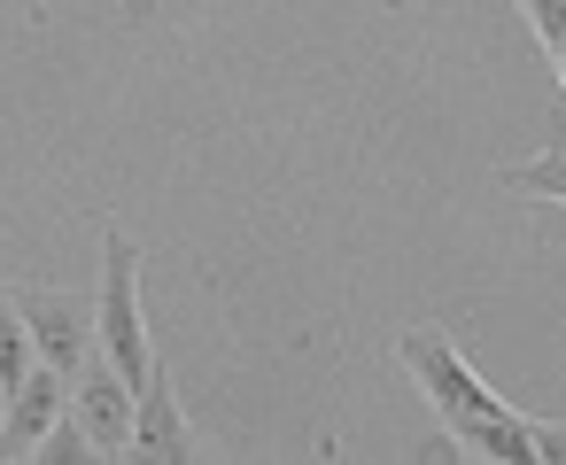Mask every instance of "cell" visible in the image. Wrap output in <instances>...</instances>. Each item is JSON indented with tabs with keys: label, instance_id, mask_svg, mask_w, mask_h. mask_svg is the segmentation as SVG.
Masks as SVG:
<instances>
[{
	"label": "cell",
	"instance_id": "6da1fadb",
	"mask_svg": "<svg viewBox=\"0 0 566 465\" xmlns=\"http://www.w3.org/2000/svg\"><path fill=\"white\" fill-rule=\"evenodd\" d=\"M396 357H403V372L419 380V395H427V411H434V426L450 434V457H481V465H535V419H520L458 349H450V334H434V326H411L403 341H396Z\"/></svg>",
	"mask_w": 566,
	"mask_h": 465
},
{
	"label": "cell",
	"instance_id": "7a4b0ae2",
	"mask_svg": "<svg viewBox=\"0 0 566 465\" xmlns=\"http://www.w3.org/2000/svg\"><path fill=\"white\" fill-rule=\"evenodd\" d=\"M94 334H102V357L140 388L148 364H156V341H148V310H140V241L125 225L102 233V295H94Z\"/></svg>",
	"mask_w": 566,
	"mask_h": 465
},
{
	"label": "cell",
	"instance_id": "3957f363",
	"mask_svg": "<svg viewBox=\"0 0 566 465\" xmlns=\"http://www.w3.org/2000/svg\"><path fill=\"white\" fill-rule=\"evenodd\" d=\"M9 295H17L24 334H32V357L55 364L63 380L102 349V334H94V303H86V295H71V287H9Z\"/></svg>",
	"mask_w": 566,
	"mask_h": 465
},
{
	"label": "cell",
	"instance_id": "277c9868",
	"mask_svg": "<svg viewBox=\"0 0 566 465\" xmlns=\"http://www.w3.org/2000/svg\"><path fill=\"white\" fill-rule=\"evenodd\" d=\"M125 457H156V465H187V457H202V434L187 426V411H179V380H171L164 357H156L148 380L133 388V442H125Z\"/></svg>",
	"mask_w": 566,
	"mask_h": 465
},
{
	"label": "cell",
	"instance_id": "5b68a950",
	"mask_svg": "<svg viewBox=\"0 0 566 465\" xmlns=\"http://www.w3.org/2000/svg\"><path fill=\"white\" fill-rule=\"evenodd\" d=\"M71 419L86 426V442L102 457H125V442H133V380L109 357H86L71 372Z\"/></svg>",
	"mask_w": 566,
	"mask_h": 465
},
{
	"label": "cell",
	"instance_id": "8992f818",
	"mask_svg": "<svg viewBox=\"0 0 566 465\" xmlns=\"http://www.w3.org/2000/svg\"><path fill=\"white\" fill-rule=\"evenodd\" d=\"M63 388H71V380H63L55 364H32V372L9 388V411H0V465L40 450V434L63 419Z\"/></svg>",
	"mask_w": 566,
	"mask_h": 465
},
{
	"label": "cell",
	"instance_id": "52a82bcc",
	"mask_svg": "<svg viewBox=\"0 0 566 465\" xmlns=\"http://www.w3.org/2000/svg\"><path fill=\"white\" fill-rule=\"evenodd\" d=\"M32 364H40V357H32V334H24V318H17V295L0 287V395H9Z\"/></svg>",
	"mask_w": 566,
	"mask_h": 465
},
{
	"label": "cell",
	"instance_id": "ba28073f",
	"mask_svg": "<svg viewBox=\"0 0 566 465\" xmlns=\"http://www.w3.org/2000/svg\"><path fill=\"white\" fill-rule=\"evenodd\" d=\"M504 187L566 210V148H551V156H535V163H512V171H504Z\"/></svg>",
	"mask_w": 566,
	"mask_h": 465
},
{
	"label": "cell",
	"instance_id": "9c48e42d",
	"mask_svg": "<svg viewBox=\"0 0 566 465\" xmlns=\"http://www.w3.org/2000/svg\"><path fill=\"white\" fill-rule=\"evenodd\" d=\"M32 457H40V465H94L102 450H94V442H86V426H78V419L63 411V419H55V426L40 434V450H32Z\"/></svg>",
	"mask_w": 566,
	"mask_h": 465
},
{
	"label": "cell",
	"instance_id": "30bf717a",
	"mask_svg": "<svg viewBox=\"0 0 566 465\" xmlns=\"http://www.w3.org/2000/svg\"><path fill=\"white\" fill-rule=\"evenodd\" d=\"M512 9L527 17V32H535V47L558 63L566 55V0H512Z\"/></svg>",
	"mask_w": 566,
	"mask_h": 465
},
{
	"label": "cell",
	"instance_id": "8fae6325",
	"mask_svg": "<svg viewBox=\"0 0 566 465\" xmlns=\"http://www.w3.org/2000/svg\"><path fill=\"white\" fill-rule=\"evenodd\" d=\"M535 465H566V419H535Z\"/></svg>",
	"mask_w": 566,
	"mask_h": 465
}]
</instances>
